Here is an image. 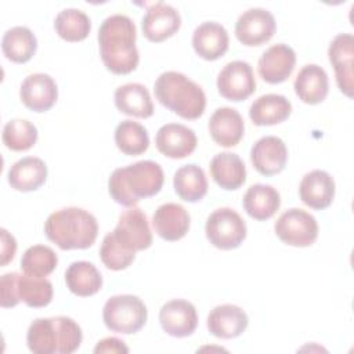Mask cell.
I'll return each mask as SVG.
<instances>
[{
  "instance_id": "cell-1",
  "label": "cell",
  "mask_w": 354,
  "mask_h": 354,
  "mask_svg": "<svg viewBox=\"0 0 354 354\" xmlns=\"http://www.w3.org/2000/svg\"><path fill=\"white\" fill-rule=\"evenodd\" d=\"M136 39L137 30L130 17L113 14L102 21L98 29V46L108 71L115 75H127L137 68L140 54Z\"/></svg>"
},
{
  "instance_id": "cell-2",
  "label": "cell",
  "mask_w": 354,
  "mask_h": 354,
  "mask_svg": "<svg viewBox=\"0 0 354 354\" xmlns=\"http://www.w3.org/2000/svg\"><path fill=\"white\" fill-rule=\"evenodd\" d=\"M163 181L165 176L159 163L140 160L115 169L108 180V191L116 203L134 207L142 198L156 195L162 189Z\"/></svg>"
},
{
  "instance_id": "cell-3",
  "label": "cell",
  "mask_w": 354,
  "mask_h": 354,
  "mask_svg": "<svg viewBox=\"0 0 354 354\" xmlns=\"http://www.w3.org/2000/svg\"><path fill=\"white\" fill-rule=\"evenodd\" d=\"M46 236L62 250L87 249L98 235L97 218L82 207H64L51 213L44 223Z\"/></svg>"
},
{
  "instance_id": "cell-4",
  "label": "cell",
  "mask_w": 354,
  "mask_h": 354,
  "mask_svg": "<svg viewBox=\"0 0 354 354\" xmlns=\"http://www.w3.org/2000/svg\"><path fill=\"white\" fill-rule=\"evenodd\" d=\"M156 100L183 119L195 120L203 115L206 94L203 88L181 72L167 71L159 75L153 86Z\"/></svg>"
},
{
  "instance_id": "cell-5",
  "label": "cell",
  "mask_w": 354,
  "mask_h": 354,
  "mask_svg": "<svg viewBox=\"0 0 354 354\" xmlns=\"http://www.w3.org/2000/svg\"><path fill=\"white\" fill-rule=\"evenodd\" d=\"M82 340L80 326L65 315L36 318L26 332L28 347L36 354H71L80 347Z\"/></svg>"
},
{
  "instance_id": "cell-6",
  "label": "cell",
  "mask_w": 354,
  "mask_h": 354,
  "mask_svg": "<svg viewBox=\"0 0 354 354\" xmlns=\"http://www.w3.org/2000/svg\"><path fill=\"white\" fill-rule=\"evenodd\" d=\"M1 307H15L24 301L28 307H46L53 300V283L46 278L7 272L1 275Z\"/></svg>"
},
{
  "instance_id": "cell-7",
  "label": "cell",
  "mask_w": 354,
  "mask_h": 354,
  "mask_svg": "<svg viewBox=\"0 0 354 354\" xmlns=\"http://www.w3.org/2000/svg\"><path fill=\"white\" fill-rule=\"evenodd\" d=\"M148 310L144 301L134 295H116L106 300L102 308L105 326L116 333H137L147 322Z\"/></svg>"
},
{
  "instance_id": "cell-8",
  "label": "cell",
  "mask_w": 354,
  "mask_h": 354,
  "mask_svg": "<svg viewBox=\"0 0 354 354\" xmlns=\"http://www.w3.org/2000/svg\"><path fill=\"white\" fill-rule=\"evenodd\" d=\"M205 232L214 248L231 250L238 248L246 238V223L234 209L220 207L209 214Z\"/></svg>"
},
{
  "instance_id": "cell-9",
  "label": "cell",
  "mask_w": 354,
  "mask_h": 354,
  "mask_svg": "<svg viewBox=\"0 0 354 354\" xmlns=\"http://www.w3.org/2000/svg\"><path fill=\"white\" fill-rule=\"evenodd\" d=\"M277 236L286 245L296 248L311 246L318 238V223L313 214L292 207L283 212L274 224Z\"/></svg>"
},
{
  "instance_id": "cell-10",
  "label": "cell",
  "mask_w": 354,
  "mask_h": 354,
  "mask_svg": "<svg viewBox=\"0 0 354 354\" xmlns=\"http://www.w3.org/2000/svg\"><path fill=\"white\" fill-rule=\"evenodd\" d=\"M111 234L115 241L130 253L148 249L152 245V232L148 218L138 207H130L123 212Z\"/></svg>"
},
{
  "instance_id": "cell-11",
  "label": "cell",
  "mask_w": 354,
  "mask_h": 354,
  "mask_svg": "<svg viewBox=\"0 0 354 354\" xmlns=\"http://www.w3.org/2000/svg\"><path fill=\"white\" fill-rule=\"evenodd\" d=\"M217 90L221 97L230 101H243L256 90L253 68L249 62L235 59L224 65L217 76Z\"/></svg>"
},
{
  "instance_id": "cell-12",
  "label": "cell",
  "mask_w": 354,
  "mask_h": 354,
  "mask_svg": "<svg viewBox=\"0 0 354 354\" xmlns=\"http://www.w3.org/2000/svg\"><path fill=\"white\" fill-rule=\"evenodd\" d=\"M277 30L274 15L261 7H253L243 11L235 22L236 39L248 47L267 43Z\"/></svg>"
},
{
  "instance_id": "cell-13",
  "label": "cell",
  "mask_w": 354,
  "mask_h": 354,
  "mask_svg": "<svg viewBox=\"0 0 354 354\" xmlns=\"http://www.w3.org/2000/svg\"><path fill=\"white\" fill-rule=\"evenodd\" d=\"M180 12L173 6L163 1L149 4L141 22L144 36L153 43L171 37L180 29Z\"/></svg>"
},
{
  "instance_id": "cell-14",
  "label": "cell",
  "mask_w": 354,
  "mask_h": 354,
  "mask_svg": "<svg viewBox=\"0 0 354 354\" xmlns=\"http://www.w3.org/2000/svg\"><path fill=\"white\" fill-rule=\"evenodd\" d=\"M329 61L335 69L337 87L347 97H353L354 90V73H353V57H354V37L351 33H339L333 37L328 48Z\"/></svg>"
},
{
  "instance_id": "cell-15",
  "label": "cell",
  "mask_w": 354,
  "mask_h": 354,
  "mask_svg": "<svg viewBox=\"0 0 354 354\" xmlns=\"http://www.w3.org/2000/svg\"><path fill=\"white\" fill-rule=\"evenodd\" d=\"M162 329L173 337L191 336L198 326L195 306L184 299H173L165 303L159 311Z\"/></svg>"
},
{
  "instance_id": "cell-16",
  "label": "cell",
  "mask_w": 354,
  "mask_h": 354,
  "mask_svg": "<svg viewBox=\"0 0 354 354\" xmlns=\"http://www.w3.org/2000/svg\"><path fill=\"white\" fill-rule=\"evenodd\" d=\"M296 65L295 50L283 43L268 47L257 62V71L260 77L270 83L278 84L285 82L293 72Z\"/></svg>"
},
{
  "instance_id": "cell-17",
  "label": "cell",
  "mask_w": 354,
  "mask_h": 354,
  "mask_svg": "<svg viewBox=\"0 0 354 354\" xmlns=\"http://www.w3.org/2000/svg\"><path fill=\"white\" fill-rule=\"evenodd\" d=\"M198 144L196 134L192 129L181 123H166L155 136L158 151L171 159H183L189 156Z\"/></svg>"
},
{
  "instance_id": "cell-18",
  "label": "cell",
  "mask_w": 354,
  "mask_h": 354,
  "mask_svg": "<svg viewBox=\"0 0 354 354\" xmlns=\"http://www.w3.org/2000/svg\"><path fill=\"white\" fill-rule=\"evenodd\" d=\"M250 160L253 167L263 176H274L281 173L288 162V148L277 136H266L259 138L250 149Z\"/></svg>"
},
{
  "instance_id": "cell-19",
  "label": "cell",
  "mask_w": 354,
  "mask_h": 354,
  "mask_svg": "<svg viewBox=\"0 0 354 354\" xmlns=\"http://www.w3.org/2000/svg\"><path fill=\"white\" fill-rule=\"evenodd\" d=\"M22 104L33 112H46L55 104L58 88L55 80L47 73H32L19 87Z\"/></svg>"
},
{
  "instance_id": "cell-20",
  "label": "cell",
  "mask_w": 354,
  "mask_h": 354,
  "mask_svg": "<svg viewBox=\"0 0 354 354\" xmlns=\"http://www.w3.org/2000/svg\"><path fill=\"white\" fill-rule=\"evenodd\" d=\"M335 180L325 170H311L306 173L299 185V195L304 205L311 209H326L335 198Z\"/></svg>"
},
{
  "instance_id": "cell-21",
  "label": "cell",
  "mask_w": 354,
  "mask_h": 354,
  "mask_svg": "<svg viewBox=\"0 0 354 354\" xmlns=\"http://www.w3.org/2000/svg\"><path fill=\"white\" fill-rule=\"evenodd\" d=\"M206 325L213 336L220 339H234L246 330L249 318L245 310L239 306L220 304L210 310Z\"/></svg>"
},
{
  "instance_id": "cell-22",
  "label": "cell",
  "mask_w": 354,
  "mask_h": 354,
  "mask_svg": "<svg viewBox=\"0 0 354 354\" xmlns=\"http://www.w3.org/2000/svg\"><path fill=\"white\" fill-rule=\"evenodd\" d=\"M209 133L217 145L235 147L243 137L245 122L241 113L230 106L217 108L209 119Z\"/></svg>"
},
{
  "instance_id": "cell-23",
  "label": "cell",
  "mask_w": 354,
  "mask_h": 354,
  "mask_svg": "<svg viewBox=\"0 0 354 354\" xmlns=\"http://www.w3.org/2000/svg\"><path fill=\"white\" fill-rule=\"evenodd\" d=\"M228 32L218 22L207 21L198 25L194 30L192 47L206 61H216L223 57L228 50Z\"/></svg>"
},
{
  "instance_id": "cell-24",
  "label": "cell",
  "mask_w": 354,
  "mask_h": 354,
  "mask_svg": "<svg viewBox=\"0 0 354 354\" xmlns=\"http://www.w3.org/2000/svg\"><path fill=\"white\" fill-rule=\"evenodd\" d=\"M189 224L191 218L185 207L174 202L160 205L152 217L155 232L169 242L184 238L189 230Z\"/></svg>"
},
{
  "instance_id": "cell-25",
  "label": "cell",
  "mask_w": 354,
  "mask_h": 354,
  "mask_svg": "<svg viewBox=\"0 0 354 354\" xmlns=\"http://www.w3.org/2000/svg\"><path fill=\"white\" fill-rule=\"evenodd\" d=\"M295 93L306 104L315 105L322 102L329 91V80L325 69L317 64L304 65L293 83Z\"/></svg>"
},
{
  "instance_id": "cell-26",
  "label": "cell",
  "mask_w": 354,
  "mask_h": 354,
  "mask_svg": "<svg viewBox=\"0 0 354 354\" xmlns=\"http://www.w3.org/2000/svg\"><path fill=\"white\" fill-rule=\"evenodd\" d=\"M47 165L36 156H26L17 160L8 170L7 180L11 188L22 192L39 189L47 180Z\"/></svg>"
},
{
  "instance_id": "cell-27",
  "label": "cell",
  "mask_w": 354,
  "mask_h": 354,
  "mask_svg": "<svg viewBox=\"0 0 354 354\" xmlns=\"http://www.w3.org/2000/svg\"><path fill=\"white\" fill-rule=\"evenodd\" d=\"M115 106L119 112L147 119L153 113V102L148 88L141 83H126L115 90Z\"/></svg>"
},
{
  "instance_id": "cell-28",
  "label": "cell",
  "mask_w": 354,
  "mask_h": 354,
  "mask_svg": "<svg viewBox=\"0 0 354 354\" xmlns=\"http://www.w3.org/2000/svg\"><path fill=\"white\" fill-rule=\"evenodd\" d=\"M209 169L216 184L227 191L238 189L246 180L245 163L239 155L232 152H220L214 155Z\"/></svg>"
},
{
  "instance_id": "cell-29",
  "label": "cell",
  "mask_w": 354,
  "mask_h": 354,
  "mask_svg": "<svg viewBox=\"0 0 354 354\" xmlns=\"http://www.w3.org/2000/svg\"><path fill=\"white\" fill-rule=\"evenodd\" d=\"M245 212L254 220L263 221L271 218L281 206V195L267 184H253L242 198Z\"/></svg>"
},
{
  "instance_id": "cell-30",
  "label": "cell",
  "mask_w": 354,
  "mask_h": 354,
  "mask_svg": "<svg viewBox=\"0 0 354 354\" xmlns=\"http://www.w3.org/2000/svg\"><path fill=\"white\" fill-rule=\"evenodd\" d=\"M292 113L290 101L281 94H264L249 108V118L256 126H271L285 122Z\"/></svg>"
},
{
  "instance_id": "cell-31",
  "label": "cell",
  "mask_w": 354,
  "mask_h": 354,
  "mask_svg": "<svg viewBox=\"0 0 354 354\" xmlns=\"http://www.w3.org/2000/svg\"><path fill=\"white\" fill-rule=\"evenodd\" d=\"M68 289L80 297L95 295L102 286V277L98 268L90 261H73L65 271Z\"/></svg>"
},
{
  "instance_id": "cell-32",
  "label": "cell",
  "mask_w": 354,
  "mask_h": 354,
  "mask_svg": "<svg viewBox=\"0 0 354 354\" xmlns=\"http://www.w3.org/2000/svg\"><path fill=\"white\" fill-rule=\"evenodd\" d=\"M173 187L177 196L185 202H199L207 194V178L195 163L184 165L174 173Z\"/></svg>"
},
{
  "instance_id": "cell-33",
  "label": "cell",
  "mask_w": 354,
  "mask_h": 354,
  "mask_svg": "<svg viewBox=\"0 0 354 354\" xmlns=\"http://www.w3.org/2000/svg\"><path fill=\"white\" fill-rule=\"evenodd\" d=\"M37 39L26 26H14L8 29L1 39V50L7 59L25 64L36 53Z\"/></svg>"
},
{
  "instance_id": "cell-34",
  "label": "cell",
  "mask_w": 354,
  "mask_h": 354,
  "mask_svg": "<svg viewBox=\"0 0 354 354\" xmlns=\"http://www.w3.org/2000/svg\"><path fill=\"white\" fill-rule=\"evenodd\" d=\"M57 35L66 41H82L91 30L88 15L79 8H65L54 19Z\"/></svg>"
},
{
  "instance_id": "cell-35",
  "label": "cell",
  "mask_w": 354,
  "mask_h": 354,
  "mask_svg": "<svg viewBox=\"0 0 354 354\" xmlns=\"http://www.w3.org/2000/svg\"><path fill=\"white\" fill-rule=\"evenodd\" d=\"M115 144L123 153L137 156L148 149L149 136L142 124L126 119L115 129Z\"/></svg>"
},
{
  "instance_id": "cell-36",
  "label": "cell",
  "mask_w": 354,
  "mask_h": 354,
  "mask_svg": "<svg viewBox=\"0 0 354 354\" xmlns=\"http://www.w3.org/2000/svg\"><path fill=\"white\" fill-rule=\"evenodd\" d=\"M58 264L57 253L46 245H33L25 250L21 259V270L32 277L44 278L50 275Z\"/></svg>"
},
{
  "instance_id": "cell-37",
  "label": "cell",
  "mask_w": 354,
  "mask_h": 354,
  "mask_svg": "<svg viewBox=\"0 0 354 354\" xmlns=\"http://www.w3.org/2000/svg\"><path fill=\"white\" fill-rule=\"evenodd\" d=\"M1 138L11 151H28L37 141V129L26 119H11L4 124Z\"/></svg>"
},
{
  "instance_id": "cell-38",
  "label": "cell",
  "mask_w": 354,
  "mask_h": 354,
  "mask_svg": "<svg viewBox=\"0 0 354 354\" xmlns=\"http://www.w3.org/2000/svg\"><path fill=\"white\" fill-rule=\"evenodd\" d=\"M100 257L104 266L113 271H120L127 268L136 259V253H130L124 250L112 236L111 232H108L101 243L100 248Z\"/></svg>"
},
{
  "instance_id": "cell-39",
  "label": "cell",
  "mask_w": 354,
  "mask_h": 354,
  "mask_svg": "<svg viewBox=\"0 0 354 354\" xmlns=\"http://www.w3.org/2000/svg\"><path fill=\"white\" fill-rule=\"evenodd\" d=\"M95 354H122L129 353V347L124 344L123 340L118 337H105L100 340L94 347Z\"/></svg>"
},
{
  "instance_id": "cell-40",
  "label": "cell",
  "mask_w": 354,
  "mask_h": 354,
  "mask_svg": "<svg viewBox=\"0 0 354 354\" xmlns=\"http://www.w3.org/2000/svg\"><path fill=\"white\" fill-rule=\"evenodd\" d=\"M0 235H1V261H0V264L6 266L15 256L17 241L6 228L0 230Z\"/></svg>"
}]
</instances>
